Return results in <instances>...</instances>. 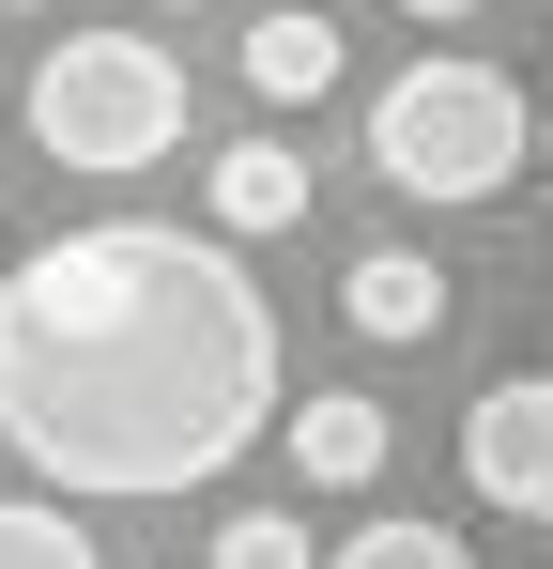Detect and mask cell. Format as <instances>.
I'll use <instances>...</instances> for the list:
<instances>
[{
    "instance_id": "1",
    "label": "cell",
    "mask_w": 553,
    "mask_h": 569,
    "mask_svg": "<svg viewBox=\"0 0 553 569\" xmlns=\"http://www.w3.org/2000/svg\"><path fill=\"white\" fill-rule=\"evenodd\" d=\"M276 431V308L247 247L92 216L0 262V447L62 508H154Z\"/></svg>"
},
{
    "instance_id": "2",
    "label": "cell",
    "mask_w": 553,
    "mask_h": 569,
    "mask_svg": "<svg viewBox=\"0 0 553 569\" xmlns=\"http://www.w3.org/2000/svg\"><path fill=\"white\" fill-rule=\"evenodd\" d=\"M523 123H539V108L507 93L492 62H400V78L369 93V186L431 200V216L507 200L523 186Z\"/></svg>"
},
{
    "instance_id": "3",
    "label": "cell",
    "mask_w": 553,
    "mask_h": 569,
    "mask_svg": "<svg viewBox=\"0 0 553 569\" xmlns=\"http://www.w3.org/2000/svg\"><path fill=\"white\" fill-rule=\"evenodd\" d=\"M31 139L62 170H92V186H123V170H154L184 139V62L154 31H62L31 62Z\"/></svg>"
},
{
    "instance_id": "4",
    "label": "cell",
    "mask_w": 553,
    "mask_h": 569,
    "mask_svg": "<svg viewBox=\"0 0 553 569\" xmlns=\"http://www.w3.org/2000/svg\"><path fill=\"white\" fill-rule=\"evenodd\" d=\"M461 477H476L492 508L553 523V370H507V385H476V416H461Z\"/></svg>"
},
{
    "instance_id": "5",
    "label": "cell",
    "mask_w": 553,
    "mask_h": 569,
    "mask_svg": "<svg viewBox=\"0 0 553 569\" xmlns=\"http://www.w3.org/2000/svg\"><path fill=\"white\" fill-rule=\"evenodd\" d=\"M308 154H292V139H231V154H215V186H200V231H215V247H262V231H308Z\"/></svg>"
},
{
    "instance_id": "6",
    "label": "cell",
    "mask_w": 553,
    "mask_h": 569,
    "mask_svg": "<svg viewBox=\"0 0 553 569\" xmlns=\"http://www.w3.org/2000/svg\"><path fill=\"white\" fill-rule=\"evenodd\" d=\"M276 447H292L308 492H369L400 431H384V400H369V385H308V416H276Z\"/></svg>"
},
{
    "instance_id": "7",
    "label": "cell",
    "mask_w": 553,
    "mask_h": 569,
    "mask_svg": "<svg viewBox=\"0 0 553 569\" xmlns=\"http://www.w3.org/2000/svg\"><path fill=\"white\" fill-rule=\"evenodd\" d=\"M446 262H415V247H369L354 278H339V323L354 339H384V355H415V339H446Z\"/></svg>"
},
{
    "instance_id": "8",
    "label": "cell",
    "mask_w": 553,
    "mask_h": 569,
    "mask_svg": "<svg viewBox=\"0 0 553 569\" xmlns=\"http://www.w3.org/2000/svg\"><path fill=\"white\" fill-rule=\"evenodd\" d=\"M339 62H354V47H339V16H323V0L247 16V93H262V108H323V93H339Z\"/></svg>"
},
{
    "instance_id": "9",
    "label": "cell",
    "mask_w": 553,
    "mask_h": 569,
    "mask_svg": "<svg viewBox=\"0 0 553 569\" xmlns=\"http://www.w3.org/2000/svg\"><path fill=\"white\" fill-rule=\"evenodd\" d=\"M0 569H108L62 492H0Z\"/></svg>"
},
{
    "instance_id": "10",
    "label": "cell",
    "mask_w": 553,
    "mask_h": 569,
    "mask_svg": "<svg viewBox=\"0 0 553 569\" xmlns=\"http://www.w3.org/2000/svg\"><path fill=\"white\" fill-rule=\"evenodd\" d=\"M323 569H476V555H461V523H415V508H384V523H354Z\"/></svg>"
},
{
    "instance_id": "11",
    "label": "cell",
    "mask_w": 553,
    "mask_h": 569,
    "mask_svg": "<svg viewBox=\"0 0 553 569\" xmlns=\"http://www.w3.org/2000/svg\"><path fill=\"white\" fill-rule=\"evenodd\" d=\"M215 569H323V555H308L292 508H231V523H215Z\"/></svg>"
},
{
    "instance_id": "12",
    "label": "cell",
    "mask_w": 553,
    "mask_h": 569,
    "mask_svg": "<svg viewBox=\"0 0 553 569\" xmlns=\"http://www.w3.org/2000/svg\"><path fill=\"white\" fill-rule=\"evenodd\" d=\"M400 16H415V31H446V16H476V0H400Z\"/></svg>"
},
{
    "instance_id": "13",
    "label": "cell",
    "mask_w": 553,
    "mask_h": 569,
    "mask_svg": "<svg viewBox=\"0 0 553 569\" xmlns=\"http://www.w3.org/2000/svg\"><path fill=\"white\" fill-rule=\"evenodd\" d=\"M523 154H553V123H523Z\"/></svg>"
},
{
    "instance_id": "14",
    "label": "cell",
    "mask_w": 553,
    "mask_h": 569,
    "mask_svg": "<svg viewBox=\"0 0 553 569\" xmlns=\"http://www.w3.org/2000/svg\"><path fill=\"white\" fill-rule=\"evenodd\" d=\"M154 16H200V0H154Z\"/></svg>"
},
{
    "instance_id": "15",
    "label": "cell",
    "mask_w": 553,
    "mask_h": 569,
    "mask_svg": "<svg viewBox=\"0 0 553 569\" xmlns=\"http://www.w3.org/2000/svg\"><path fill=\"white\" fill-rule=\"evenodd\" d=\"M16 16H47V0H16Z\"/></svg>"
}]
</instances>
